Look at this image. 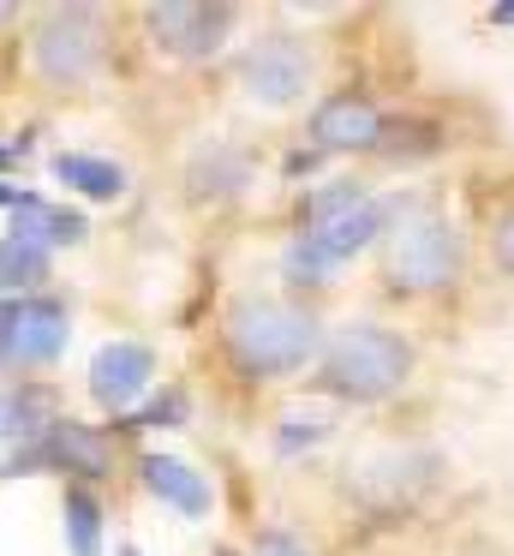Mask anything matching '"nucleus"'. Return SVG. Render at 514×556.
Instances as JSON below:
<instances>
[{
	"label": "nucleus",
	"mask_w": 514,
	"mask_h": 556,
	"mask_svg": "<svg viewBox=\"0 0 514 556\" xmlns=\"http://www.w3.org/2000/svg\"><path fill=\"white\" fill-rule=\"evenodd\" d=\"M323 324L287 300H239L227 312V353L246 377H293L317 359Z\"/></svg>",
	"instance_id": "obj_1"
},
{
	"label": "nucleus",
	"mask_w": 514,
	"mask_h": 556,
	"mask_svg": "<svg viewBox=\"0 0 514 556\" xmlns=\"http://www.w3.org/2000/svg\"><path fill=\"white\" fill-rule=\"evenodd\" d=\"M406 371H413V348L394 329L347 324L317 365V389H329L341 401H383L406 383Z\"/></svg>",
	"instance_id": "obj_2"
},
{
	"label": "nucleus",
	"mask_w": 514,
	"mask_h": 556,
	"mask_svg": "<svg viewBox=\"0 0 514 556\" xmlns=\"http://www.w3.org/2000/svg\"><path fill=\"white\" fill-rule=\"evenodd\" d=\"M461 276V233L442 216H413L389 233V281L401 293H437Z\"/></svg>",
	"instance_id": "obj_3"
},
{
	"label": "nucleus",
	"mask_w": 514,
	"mask_h": 556,
	"mask_svg": "<svg viewBox=\"0 0 514 556\" xmlns=\"http://www.w3.org/2000/svg\"><path fill=\"white\" fill-rule=\"evenodd\" d=\"M377 233H389V204H377V198H365L359 210H347V216L323 222V228H305L293 240V252H287V276L293 281H323L329 269H341L347 257H359Z\"/></svg>",
	"instance_id": "obj_4"
},
{
	"label": "nucleus",
	"mask_w": 514,
	"mask_h": 556,
	"mask_svg": "<svg viewBox=\"0 0 514 556\" xmlns=\"http://www.w3.org/2000/svg\"><path fill=\"white\" fill-rule=\"evenodd\" d=\"M30 61L48 85H84L102 66V25L90 7H54L30 37Z\"/></svg>",
	"instance_id": "obj_5"
},
{
	"label": "nucleus",
	"mask_w": 514,
	"mask_h": 556,
	"mask_svg": "<svg viewBox=\"0 0 514 556\" xmlns=\"http://www.w3.org/2000/svg\"><path fill=\"white\" fill-rule=\"evenodd\" d=\"M155 49L174 54V61H203L227 42L234 30V7H210V0H167V7H150L143 13Z\"/></svg>",
	"instance_id": "obj_6"
},
{
	"label": "nucleus",
	"mask_w": 514,
	"mask_h": 556,
	"mask_svg": "<svg viewBox=\"0 0 514 556\" xmlns=\"http://www.w3.org/2000/svg\"><path fill=\"white\" fill-rule=\"evenodd\" d=\"M239 78H246V90L263 109H287V102H299L311 85V49L299 37H263L246 49Z\"/></svg>",
	"instance_id": "obj_7"
},
{
	"label": "nucleus",
	"mask_w": 514,
	"mask_h": 556,
	"mask_svg": "<svg viewBox=\"0 0 514 556\" xmlns=\"http://www.w3.org/2000/svg\"><path fill=\"white\" fill-rule=\"evenodd\" d=\"M54 401H48V389L36 383H18L0 395V479H18V472H30V455L42 448V437L54 431Z\"/></svg>",
	"instance_id": "obj_8"
},
{
	"label": "nucleus",
	"mask_w": 514,
	"mask_h": 556,
	"mask_svg": "<svg viewBox=\"0 0 514 556\" xmlns=\"http://www.w3.org/2000/svg\"><path fill=\"white\" fill-rule=\"evenodd\" d=\"M155 383V353L143 348V341H108V348H96L90 359V395L102 413H126L138 407L143 395H150Z\"/></svg>",
	"instance_id": "obj_9"
},
{
	"label": "nucleus",
	"mask_w": 514,
	"mask_h": 556,
	"mask_svg": "<svg viewBox=\"0 0 514 556\" xmlns=\"http://www.w3.org/2000/svg\"><path fill=\"white\" fill-rule=\"evenodd\" d=\"M377 138H383V114L359 90H335L311 114V144L317 150H377Z\"/></svg>",
	"instance_id": "obj_10"
},
{
	"label": "nucleus",
	"mask_w": 514,
	"mask_h": 556,
	"mask_svg": "<svg viewBox=\"0 0 514 556\" xmlns=\"http://www.w3.org/2000/svg\"><path fill=\"white\" fill-rule=\"evenodd\" d=\"M72 317L54 293H30L18 300V329H12V365H54L66 353Z\"/></svg>",
	"instance_id": "obj_11"
},
{
	"label": "nucleus",
	"mask_w": 514,
	"mask_h": 556,
	"mask_svg": "<svg viewBox=\"0 0 514 556\" xmlns=\"http://www.w3.org/2000/svg\"><path fill=\"white\" fill-rule=\"evenodd\" d=\"M48 467V472H78V479H102L108 472V437L96 425H78V419H54V431L42 437V448L30 455V472Z\"/></svg>",
	"instance_id": "obj_12"
},
{
	"label": "nucleus",
	"mask_w": 514,
	"mask_h": 556,
	"mask_svg": "<svg viewBox=\"0 0 514 556\" xmlns=\"http://www.w3.org/2000/svg\"><path fill=\"white\" fill-rule=\"evenodd\" d=\"M84 233H90V228H84L78 210H60V204H48V198H30V192H24L18 204H12V240L36 245V252H54V245H78Z\"/></svg>",
	"instance_id": "obj_13"
},
{
	"label": "nucleus",
	"mask_w": 514,
	"mask_h": 556,
	"mask_svg": "<svg viewBox=\"0 0 514 556\" xmlns=\"http://www.w3.org/2000/svg\"><path fill=\"white\" fill-rule=\"evenodd\" d=\"M138 472H143V484H150V496H162L167 508H179V515H191V520L210 515V484H203V472H191L186 460H174V455H143Z\"/></svg>",
	"instance_id": "obj_14"
},
{
	"label": "nucleus",
	"mask_w": 514,
	"mask_h": 556,
	"mask_svg": "<svg viewBox=\"0 0 514 556\" xmlns=\"http://www.w3.org/2000/svg\"><path fill=\"white\" fill-rule=\"evenodd\" d=\"M54 180L72 186V192L96 198V204H114L126 192V168L120 162H102V156H78V150H60L54 156Z\"/></svg>",
	"instance_id": "obj_15"
},
{
	"label": "nucleus",
	"mask_w": 514,
	"mask_h": 556,
	"mask_svg": "<svg viewBox=\"0 0 514 556\" xmlns=\"http://www.w3.org/2000/svg\"><path fill=\"white\" fill-rule=\"evenodd\" d=\"M60 520H66V551L72 556H102V503H96V491L72 484L66 503H60Z\"/></svg>",
	"instance_id": "obj_16"
},
{
	"label": "nucleus",
	"mask_w": 514,
	"mask_h": 556,
	"mask_svg": "<svg viewBox=\"0 0 514 556\" xmlns=\"http://www.w3.org/2000/svg\"><path fill=\"white\" fill-rule=\"evenodd\" d=\"M36 281H48V252H36V245L24 240H0V293H30Z\"/></svg>",
	"instance_id": "obj_17"
},
{
	"label": "nucleus",
	"mask_w": 514,
	"mask_h": 556,
	"mask_svg": "<svg viewBox=\"0 0 514 556\" xmlns=\"http://www.w3.org/2000/svg\"><path fill=\"white\" fill-rule=\"evenodd\" d=\"M365 198H371V192H365V186H353V180L323 186V192H311V198H305V228H323V222L347 216V210H359Z\"/></svg>",
	"instance_id": "obj_18"
},
{
	"label": "nucleus",
	"mask_w": 514,
	"mask_h": 556,
	"mask_svg": "<svg viewBox=\"0 0 514 556\" xmlns=\"http://www.w3.org/2000/svg\"><path fill=\"white\" fill-rule=\"evenodd\" d=\"M251 556H305V544H299L293 532L269 527V532H258V544H251Z\"/></svg>",
	"instance_id": "obj_19"
},
{
	"label": "nucleus",
	"mask_w": 514,
	"mask_h": 556,
	"mask_svg": "<svg viewBox=\"0 0 514 556\" xmlns=\"http://www.w3.org/2000/svg\"><path fill=\"white\" fill-rule=\"evenodd\" d=\"M299 443H323V419H299V413H293V419H281V448H299Z\"/></svg>",
	"instance_id": "obj_20"
},
{
	"label": "nucleus",
	"mask_w": 514,
	"mask_h": 556,
	"mask_svg": "<svg viewBox=\"0 0 514 556\" xmlns=\"http://www.w3.org/2000/svg\"><path fill=\"white\" fill-rule=\"evenodd\" d=\"M490 252H497V264L514 276V210H509V216H497V228H490Z\"/></svg>",
	"instance_id": "obj_21"
},
{
	"label": "nucleus",
	"mask_w": 514,
	"mask_h": 556,
	"mask_svg": "<svg viewBox=\"0 0 514 556\" xmlns=\"http://www.w3.org/2000/svg\"><path fill=\"white\" fill-rule=\"evenodd\" d=\"M179 419H186V395H167V401H155L138 425H179Z\"/></svg>",
	"instance_id": "obj_22"
},
{
	"label": "nucleus",
	"mask_w": 514,
	"mask_h": 556,
	"mask_svg": "<svg viewBox=\"0 0 514 556\" xmlns=\"http://www.w3.org/2000/svg\"><path fill=\"white\" fill-rule=\"evenodd\" d=\"M12 329H18V300H0V365H12Z\"/></svg>",
	"instance_id": "obj_23"
},
{
	"label": "nucleus",
	"mask_w": 514,
	"mask_h": 556,
	"mask_svg": "<svg viewBox=\"0 0 514 556\" xmlns=\"http://www.w3.org/2000/svg\"><path fill=\"white\" fill-rule=\"evenodd\" d=\"M18 198H24L18 186H0V210H12V204H18Z\"/></svg>",
	"instance_id": "obj_24"
},
{
	"label": "nucleus",
	"mask_w": 514,
	"mask_h": 556,
	"mask_svg": "<svg viewBox=\"0 0 514 556\" xmlns=\"http://www.w3.org/2000/svg\"><path fill=\"white\" fill-rule=\"evenodd\" d=\"M490 18H497V25H514V7H497Z\"/></svg>",
	"instance_id": "obj_25"
},
{
	"label": "nucleus",
	"mask_w": 514,
	"mask_h": 556,
	"mask_svg": "<svg viewBox=\"0 0 514 556\" xmlns=\"http://www.w3.org/2000/svg\"><path fill=\"white\" fill-rule=\"evenodd\" d=\"M7 156H12V150H0V168H7Z\"/></svg>",
	"instance_id": "obj_26"
},
{
	"label": "nucleus",
	"mask_w": 514,
	"mask_h": 556,
	"mask_svg": "<svg viewBox=\"0 0 514 556\" xmlns=\"http://www.w3.org/2000/svg\"><path fill=\"white\" fill-rule=\"evenodd\" d=\"M120 556H138V551H131V544H126V551H120Z\"/></svg>",
	"instance_id": "obj_27"
},
{
	"label": "nucleus",
	"mask_w": 514,
	"mask_h": 556,
	"mask_svg": "<svg viewBox=\"0 0 514 556\" xmlns=\"http://www.w3.org/2000/svg\"><path fill=\"white\" fill-rule=\"evenodd\" d=\"M215 556H234V551H215Z\"/></svg>",
	"instance_id": "obj_28"
},
{
	"label": "nucleus",
	"mask_w": 514,
	"mask_h": 556,
	"mask_svg": "<svg viewBox=\"0 0 514 556\" xmlns=\"http://www.w3.org/2000/svg\"><path fill=\"white\" fill-rule=\"evenodd\" d=\"M0 18H7V7H0Z\"/></svg>",
	"instance_id": "obj_29"
}]
</instances>
